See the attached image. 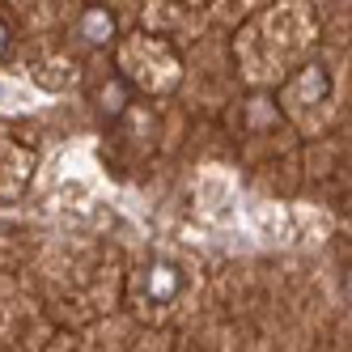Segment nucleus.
<instances>
[{
  "label": "nucleus",
  "instance_id": "obj_1",
  "mask_svg": "<svg viewBox=\"0 0 352 352\" xmlns=\"http://www.w3.org/2000/svg\"><path fill=\"white\" fill-rule=\"evenodd\" d=\"M77 34L89 43V47H107L115 38V13L107 5H85L81 21H77Z\"/></svg>",
  "mask_w": 352,
  "mask_h": 352
},
{
  "label": "nucleus",
  "instance_id": "obj_2",
  "mask_svg": "<svg viewBox=\"0 0 352 352\" xmlns=\"http://www.w3.org/2000/svg\"><path fill=\"white\" fill-rule=\"evenodd\" d=\"M179 285H183V276H179V267H174V263H153V267H148V276H144V289H148V297H153V301H170L174 293H179Z\"/></svg>",
  "mask_w": 352,
  "mask_h": 352
},
{
  "label": "nucleus",
  "instance_id": "obj_3",
  "mask_svg": "<svg viewBox=\"0 0 352 352\" xmlns=\"http://www.w3.org/2000/svg\"><path fill=\"white\" fill-rule=\"evenodd\" d=\"M98 107H102L107 119H119L123 107H128V85H123L119 77H111V81L102 85V94H98Z\"/></svg>",
  "mask_w": 352,
  "mask_h": 352
},
{
  "label": "nucleus",
  "instance_id": "obj_4",
  "mask_svg": "<svg viewBox=\"0 0 352 352\" xmlns=\"http://www.w3.org/2000/svg\"><path fill=\"white\" fill-rule=\"evenodd\" d=\"M297 89L306 94L310 102H318V98H327V94H331V77H327V72H322V68L314 64V68H306V72H301V81H297Z\"/></svg>",
  "mask_w": 352,
  "mask_h": 352
},
{
  "label": "nucleus",
  "instance_id": "obj_5",
  "mask_svg": "<svg viewBox=\"0 0 352 352\" xmlns=\"http://www.w3.org/2000/svg\"><path fill=\"white\" fill-rule=\"evenodd\" d=\"M9 47H13V30L5 26V21H0V60L9 56Z\"/></svg>",
  "mask_w": 352,
  "mask_h": 352
}]
</instances>
